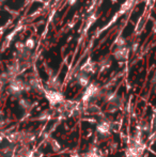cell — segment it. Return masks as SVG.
I'll use <instances>...</instances> for the list:
<instances>
[{"label":"cell","mask_w":156,"mask_h":157,"mask_svg":"<svg viewBox=\"0 0 156 157\" xmlns=\"http://www.w3.org/2000/svg\"><path fill=\"white\" fill-rule=\"evenodd\" d=\"M44 94H45L46 99L48 101V103L51 106L56 105H61L64 99V95L61 93L60 91H55V90H44Z\"/></svg>","instance_id":"1"},{"label":"cell","mask_w":156,"mask_h":157,"mask_svg":"<svg viewBox=\"0 0 156 157\" xmlns=\"http://www.w3.org/2000/svg\"><path fill=\"white\" fill-rule=\"evenodd\" d=\"M10 91L11 93L13 94H19L21 93L23 91H25V90H28L30 89V86L27 85V83H25L23 80H21V79H13V80H11L10 82Z\"/></svg>","instance_id":"2"},{"label":"cell","mask_w":156,"mask_h":157,"mask_svg":"<svg viewBox=\"0 0 156 157\" xmlns=\"http://www.w3.org/2000/svg\"><path fill=\"white\" fill-rule=\"evenodd\" d=\"M111 129V122L109 120H107L106 118H104L102 121L96 126V130L100 135L102 136H108Z\"/></svg>","instance_id":"3"},{"label":"cell","mask_w":156,"mask_h":157,"mask_svg":"<svg viewBox=\"0 0 156 157\" xmlns=\"http://www.w3.org/2000/svg\"><path fill=\"white\" fill-rule=\"evenodd\" d=\"M96 70H97V64L95 62H93L91 59H89L87 62L83 63L82 66L80 67V72L85 73V74H87V75L93 74V73L96 72Z\"/></svg>","instance_id":"4"},{"label":"cell","mask_w":156,"mask_h":157,"mask_svg":"<svg viewBox=\"0 0 156 157\" xmlns=\"http://www.w3.org/2000/svg\"><path fill=\"white\" fill-rule=\"evenodd\" d=\"M83 112H85L86 114H89V116H92V114H96V116H102L103 118H104V116H103V112L102 110H101V108L98 107L97 105H95V104H88V105H86L85 107H83Z\"/></svg>","instance_id":"5"},{"label":"cell","mask_w":156,"mask_h":157,"mask_svg":"<svg viewBox=\"0 0 156 157\" xmlns=\"http://www.w3.org/2000/svg\"><path fill=\"white\" fill-rule=\"evenodd\" d=\"M128 54H129V50L126 46H124V47H117L115 49V52H113V57H115L116 60L121 61L127 59Z\"/></svg>","instance_id":"6"},{"label":"cell","mask_w":156,"mask_h":157,"mask_svg":"<svg viewBox=\"0 0 156 157\" xmlns=\"http://www.w3.org/2000/svg\"><path fill=\"white\" fill-rule=\"evenodd\" d=\"M47 87H48V90L59 91V90L61 89V82H60V80H59L58 76L50 75L49 79L47 80Z\"/></svg>","instance_id":"7"},{"label":"cell","mask_w":156,"mask_h":157,"mask_svg":"<svg viewBox=\"0 0 156 157\" xmlns=\"http://www.w3.org/2000/svg\"><path fill=\"white\" fill-rule=\"evenodd\" d=\"M76 80H77V83L80 87H83V88H87L88 86L90 85V78L87 74L85 73H81L79 72L76 76Z\"/></svg>","instance_id":"8"},{"label":"cell","mask_w":156,"mask_h":157,"mask_svg":"<svg viewBox=\"0 0 156 157\" xmlns=\"http://www.w3.org/2000/svg\"><path fill=\"white\" fill-rule=\"evenodd\" d=\"M97 68L101 71V72H105L106 70H108L111 65V59L109 58L108 56L107 57H103L97 63Z\"/></svg>","instance_id":"9"},{"label":"cell","mask_w":156,"mask_h":157,"mask_svg":"<svg viewBox=\"0 0 156 157\" xmlns=\"http://www.w3.org/2000/svg\"><path fill=\"white\" fill-rule=\"evenodd\" d=\"M115 45L117 46V47H124V46L126 45V40H125L122 35H120V36H118L117 39H116Z\"/></svg>","instance_id":"10"},{"label":"cell","mask_w":156,"mask_h":157,"mask_svg":"<svg viewBox=\"0 0 156 157\" xmlns=\"http://www.w3.org/2000/svg\"><path fill=\"white\" fill-rule=\"evenodd\" d=\"M50 145H51V149L54 150L55 152H58L61 150V145L59 144V142L57 140H55V139H52V140H50Z\"/></svg>","instance_id":"11"},{"label":"cell","mask_w":156,"mask_h":157,"mask_svg":"<svg viewBox=\"0 0 156 157\" xmlns=\"http://www.w3.org/2000/svg\"><path fill=\"white\" fill-rule=\"evenodd\" d=\"M151 129V126L149 124L148 122H144L142 123L141 126H140V132H149Z\"/></svg>","instance_id":"12"},{"label":"cell","mask_w":156,"mask_h":157,"mask_svg":"<svg viewBox=\"0 0 156 157\" xmlns=\"http://www.w3.org/2000/svg\"><path fill=\"white\" fill-rule=\"evenodd\" d=\"M19 105H21V108H24V109H28V108L30 107V101H27V99H21L19 101Z\"/></svg>","instance_id":"13"},{"label":"cell","mask_w":156,"mask_h":157,"mask_svg":"<svg viewBox=\"0 0 156 157\" xmlns=\"http://www.w3.org/2000/svg\"><path fill=\"white\" fill-rule=\"evenodd\" d=\"M25 47L27 48L28 50H30V49H32V48L34 47V41L32 39H28L27 41H26V43H25Z\"/></svg>","instance_id":"14"},{"label":"cell","mask_w":156,"mask_h":157,"mask_svg":"<svg viewBox=\"0 0 156 157\" xmlns=\"http://www.w3.org/2000/svg\"><path fill=\"white\" fill-rule=\"evenodd\" d=\"M78 157H97V154L94 153V152H90V153L82 154V155H79Z\"/></svg>","instance_id":"15"},{"label":"cell","mask_w":156,"mask_h":157,"mask_svg":"<svg viewBox=\"0 0 156 157\" xmlns=\"http://www.w3.org/2000/svg\"><path fill=\"white\" fill-rule=\"evenodd\" d=\"M109 147H110V150L112 152H115L116 150H117V147H118V144H117V142H115V141H111L110 142V145H109Z\"/></svg>","instance_id":"16"},{"label":"cell","mask_w":156,"mask_h":157,"mask_svg":"<svg viewBox=\"0 0 156 157\" xmlns=\"http://www.w3.org/2000/svg\"><path fill=\"white\" fill-rule=\"evenodd\" d=\"M152 85H156V73L154 74V76L152 77Z\"/></svg>","instance_id":"17"},{"label":"cell","mask_w":156,"mask_h":157,"mask_svg":"<svg viewBox=\"0 0 156 157\" xmlns=\"http://www.w3.org/2000/svg\"><path fill=\"white\" fill-rule=\"evenodd\" d=\"M2 87H3V80H2V79L0 78V90L2 89Z\"/></svg>","instance_id":"18"},{"label":"cell","mask_w":156,"mask_h":157,"mask_svg":"<svg viewBox=\"0 0 156 157\" xmlns=\"http://www.w3.org/2000/svg\"><path fill=\"white\" fill-rule=\"evenodd\" d=\"M67 1H69V3H70V4H74L76 1H77V0H67Z\"/></svg>","instance_id":"19"},{"label":"cell","mask_w":156,"mask_h":157,"mask_svg":"<svg viewBox=\"0 0 156 157\" xmlns=\"http://www.w3.org/2000/svg\"><path fill=\"white\" fill-rule=\"evenodd\" d=\"M154 92H155V94H156V85H155V88H154Z\"/></svg>","instance_id":"20"}]
</instances>
